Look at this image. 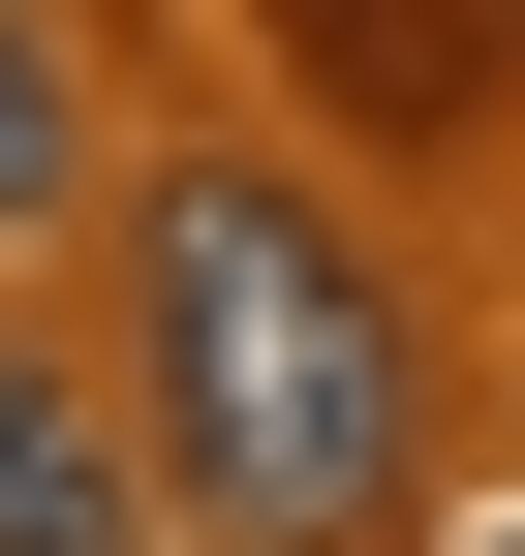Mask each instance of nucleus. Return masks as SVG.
<instances>
[{"label":"nucleus","instance_id":"20e7f679","mask_svg":"<svg viewBox=\"0 0 525 556\" xmlns=\"http://www.w3.org/2000/svg\"><path fill=\"white\" fill-rule=\"evenodd\" d=\"M31 217H93V93H62V31L0 0V248H31Z\"/></svg>","mask_w":525,"mask_h":556},{"label":"nucleus","instance_id":"7ed1b4c3","mask_svg":"<svg viewBox=\"0 0 525 556\" xmlns=\"http://www.w3.org/2000/svg\"><path fill=\"white\" fill-rule=\"evenodd\" d=\"M155 526V464L93 433V371H31V340H0V556H124Z\"/></svg>","mask_w":525,"mask_h":556},{"label":"nucleus","instance_id":"f03ea898","mask_svg":"<svg viewBox=\"0 0 525 556\" xmlns=\"http://www.w3.org/2000/svg\"><path fill=\"white\" fill-rule=\"evenodd\" d=\"M279 62L341 124H525V0H279Z\"/></svg>","mask_w":525,"mask_h":556},{"label":"nucleus","instance_id":"39448f33","mask_svg":"<svg viewBox=\"0 0 525 556\" xmlns=\"http://www.w3.org/2000/svg\"><path fill=\"white\" fill-rule=\"evenodd\" d=\"M495 556H525V526H495Z\"/></svg>","mask_w":525,"mask_h":556},{"label":"nucleus","instance_id":"f257e3e1","mask_svg":"<svg viewBox=\"0 0 525 556\" xmlns=\"http://www.w3.org/2000/svg\"><path fill=\"white\" fill-rule=\"evenodd\" d=\"M124 278H155V433H185V495H217L247 556H341L371 495H402V309L341 278L309 186L185 155L155 217H124Z\"/></svg>","mask_w":525,"mask_h":556}]
</instances>
